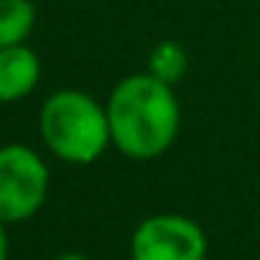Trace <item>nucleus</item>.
Listing matches in <instances>:
<instances>
[{"label": "nucleus", "mask_w": 260, "mask_h": 260, "mask_svg": "<svg viewBox=\"0 0 260 260\" xmlns=\"http://www.w3.org/2000/svg\"><path fill=\"white\" fill-rule=\"evenodd\" d=\"M0 260H6V232H3V224H0Z\"/></svg>", "instance_id": "obj_8"}, {"label": "nucleus", "mask_w": 260, "mask_h": 260, "mask_svg": "<svg viewBox=\"0 0 260 260\" xmlns=\"http://www.w3.org/2000/svg\"><path fill=\"white\" fill-rule=\"evenodd\" d=\"M42 64L28 45L0 48V104L23 101L40 84Z\"/></svg>", "instance_id": "obj_5"}, {"label": "nucleus", "mask_w": 260, "mask_h": 260, "mask_svg": "<svg viewBox=\"0 0 260 260\" xmlns=\"http://www.w3.org/2000/svg\"><path fill=\"white\" fill-rule=\"evenodd\" d=\"M40 135L59 159L90 165L112 143L107 107L81 90H59L42 104Z\"/></svg>", "instance_id": "obj_2"}, {"label": "nucleus", "mask_w": 260, "mask_h": 260, "mask_svg": "<svg viewBox=\"0 0 260 260\" xmlns=\"http://www.w3.org/2000/svg\"><path fill=\"white\" fill-rule=\"evenodd\" d=\"M34 23L37 9L31 0H0V48L23 45Z\"/></svg>", "instance_id": "obj_6"}, {"label": "nucleus", "mask_w": 260, "mask_h": 260, "mask_svg": "<svg viewBox=\"0 0 260 260\" xmlns=\"http://www.w3.org/2000/svg\"><path fill=\"white\" fill-rule=\"evenodd\" d=\"M112 146L132 159H154L174 146L182 109L174 84L151 73H135L118 81L107 101Z\"/></svg>", "instance_id": "obj_1"}, {"label": "nucleus", "mask_w": 260, "mask_h": 260, "mask_svg": "<svg viewBox=\"0 0 260 260\" xmlns=\"http://www.w3.org/2000/svg\"><path fill=\"white\" fill-rule=\"evenodd\" d=\"M187 70V53L179 42L165 40L159 45H154L151 56H148V73L162 79L165 84H176Z\"/></svg>", "instance_id": "obj_7"}, {"label": "nucleus", "mask_w": 260, "mask_h": 260, "mask_svg": "<svg viewBox=\"0 0 260 260\" xmlns=\"http://www.w3.org/2000/svg\"><path fill=\"white\" fill-rule=\"evenodd\" d=\"M48 193V168L28 146L0 148V224L25 221L42 207Z\"/></svg>", "instance_id": "obj_3"}, {"label": "nucleus", "mask_w": 260, "mask_h": 260, "mask_svg": "<svg viewBox=\"0 0 260 260\" xmlns=\"http://www.w3.org/2000/svg\"><path fill=\"white\" fill-rule=\"evenodd\" d=\"M204 230L176 213L151 215L132 235V260H204Z\"/></svg>", "instance_id": "obj_4"}, {"label": "nucleus", "mask_w": 260, "mask_h": 260, "mask_svg": "<svg viewBox=\"0 0 260 260\" xmlns=\"http://www.w3.org/2000/svg\"><path fill=\"white\" fill-rule=\"evenodd\" d=\"M56 260H87L84 254H76V252H68V254H59Z\"/></svg>", "instance_id": "obj_9"}]
</instances>
